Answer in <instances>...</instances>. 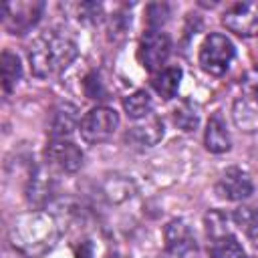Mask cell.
Instances as JSON below:
<instances>
[{
    "label": "cell",
    "instance_id": "7c38bea8",
    "mask_svg": "<svg viewBox=\"0 0 258 258\" xmlns=\"http://www.w3.org/2000/svg\"><path fill=\"white\" fill-rule=\"evenodd\" d=\"M79 111L71 103H60L52 115L50 137L48 139H71L75 129H79Z\"/></svg>",
    "mask_w": 258,
    "mask_h": 258
},
{
    "label": "cell",
    "instance_id": "9c48e42d",
    "mask_svg": "<svg viewBox=\"0 0 258 258\" xmlns=\"http://www.w3.org/2000/svg\"><path fill=\"white\" fill-rule=\"evenodd\" d=\"M46 159L50 165L64 173H75L83 165V149L75 143V139H48Z\"/></svg>",
    "mask_w": 258,
    "mask_h": 258
},
{
    "label": "cell",
    "instance_id": "52a82bcc",
    "mask_svg": "<svg viewBox=\"0 0 258 258\" xmlns=\"http://www.w3.org/2000/svg\"><path fill=\"white\" fill-rule=\"evenodd\" d=\"M42 10V2H6L2 4V24L10 34H26L32 26H36Z\"/></svg>",
    "mask_w": 258,
    "mask_h": 258
},
{
    "label": "cell",
    "instance_id": "8992f818",
    "mask_svg": "<svg viewBox=\"0 0 258 258\" xmlns=\"http://www.w3.org/2000/svg\"><path fill=\"white\" fill-rule=\"evenodd\" d=\"M165 248L159 258H196L198 256V242L187 226L185 220H171L165 230Z\"/></svg>",
    "mask_w": 258,
    "mask_h": 258
},
{
    "label": "cell",
    "instance_id": "8fae6325",
    "mask_svg": "<svg viewBox=\"0 0 258 258\" xmlns=\"http://www.w3.org/2000/svg\"><path fill=\"white\" fill-rule=\"evenodd\" d=\"M163 139V121L151 113L139 121H135L127 133H125V141L135 147V149H145V147H153Z\"/></svg>",
    "mask_w": 258,
    "mask_h": 258
},
{
    "label": "cell",
    "instance_id": "ac0fdd59",
    "mask_svg": "<svg viewBox=\"0 0 258 258\" xmlns=\"http://www.w3.org/2000/svg\"><path fill=\"white\" fill-rule=\"evenodd\" d=\"M234 222L236 226L250 238L258 240V204L256 206H240L234 210Z\"/></svg>",
    "mask_w": 258,
    "mask_h": 258
},
{
    "label": "cell",
    "instance_id": "2e32d148",
    "mask_svg": "<svg viewBox=\"0 0 258 258\" xmlns=\"http://www.w3.org/2000/svg\"><path fill=\"white\" fill-rule=\"evenodd\" d=\"M0 75H2L4 93H12L16 83L22 79V64H20V58L14 52H10V50L2 52V56H0Z\"/></svg>",
    "mask_w": 258,
    "mask_h": 258
},
{
    "label": "cell",
    "instance_id": "ba28073f",
    "mask_svg": "<svg viewBox=\"0 0 258 258\" xmlns=\"http://www.w3.org/2000/svg\"><path fill=\"white\" fill-rule=\"evenodd\" d=\"M222 24L238 36H244V38L256 36L258 34V0L234 4L224 12Z\"/></svg>",
    "mask_w": 258,
    "mask_h": 258
},
{
    "label": "cell",
    "instance_id": "277c9868",
    "mask_svg": "<svg viewBox=\"0 0 258 258\" xmlns=\"http://www.w3.org/2000/svg\"><path fill=\"white\" fill-rule=\"evenodd\" d=\"M234 56L236 48L232 40L220 32L208 34L200 46V67L212 77H222L228 71Z\"/></svg>",
    "mask_w": 258,
    "mask_h": 258
},
{
    "label": "cell",
    "instance_id": "603a6c76",
    "mask_svg": "<svg viewBox=\"0 0 258 258\" xmlns=\"http://www.w3.org/2000/svg\"><path fill=\"white\" fill-rule=\"evenodd\" d=\"M85 93L89 99H105L107 97V89H105V85L97 73H91L85 79Z\"/></svg>",
    "mask_w": 258,
    "mask_h": 258
},
{
    "label": "cell",
    "instance_id": "6da1fadb",
    "mask_svg": "<svg viewBox=\"0 0 258 258\" xmlns=\"http://www.w3.org/2000/svg\"><path fill=\"white\" fill-rule=\"evenodd\" d=\"M58 236L60 230L56 220L42 210L20 214L10 226L12 246L28 258H40L46 252H50L56 246Z\"/></svg>",
    "mask_w": 258,
    "mask_h": 258
},
{
    "label": "cell",
    "instance_id": "4fadbf2b",
    "mask_svg": "<svg viewBox=\"0 0 258 258\" xmlns=\"http://www.w3.org/2000/svg\"><path fill=\"white\" fill-rule=\"evenodd\" d=\"M204 145L210 153H226L232 147L230 131L226 127V121L220 113H214L206 125V135H204Z\"/></svg>",
    "mask_w": 258,
    "mask_h": 258
},
{
    "label": "cell",
    "instance_id": "ffe728a7",
    "mask_svg": "<svg viewBox=\"0 0 258 258\" xmlns=\"http://www.w3.org/2000/svg\"><path fill=\"white\" fill-rule=\"evenodd\" d=\"M173 121L183 131H194L198 127V123H200V115H198L196 107L189 101H183L179 107L173 109Z\"/></svg>",
    "mask_w": 258,
    "mask_h": 258
},
{
    "label": "cell",
    "instance_id": "3957f363",
    "mask_svg": "<svg viewBox=\"0 0 258 258\" xmlns=\"http://www.w3.org/2000/svg\"><path fill=\"white\" fill-rule=\"evenodd\" d=\"M119 123H121V119L115 109L97 105L89 113H85V117L81 119L79 133L85 143L99 145V143L109 141L115 135V131L119 129Z\"/></svg>",
    "mask_w": 258,
    "mask_h": 258
},
{
    "label": "cell",
    "instance_id": "484cf974",
    "mask_svg": "<svg viewBox=\"0 0 258 258\" xmlns=\"http://www.w3.org/2000/svg\"><path fill=\"white\" fill-rule=\"evenodd\" d=\"M109 258H125V256H121V254H111Z\"/></svg>",
    "mask_w": 258,
    "mask_h": 258
},
{
    "label": "cell",
    "instance_id": "30bf717a",
    "mask_svg": "<svg viewBox=\"0 0 258 258\" xmlns=\"http://www.w3.org/2000/svg\"><path fill=\"white\" fill-rule=\"evenodd\" d=\"M252 191H254L252 179L240 167H228L216 183V194L228 202H242V200L250 198Z\"/></svg>",
    "mask_w": 258,
    "mask_h": 258
},
{
    "label": "cell",
    "instance_id": "cb8c5ba5",
    "mask_svg": "<svg viewBox=\"0 0 258 258\" xmlns=\"http://www.w3.org/2000/svg\"><path fill=\"white\" fill-rule=\"evenodd\" d=\"M99 18H101V4H81V8H79V20L97 22Z\"/></svg>",
    "mask_w": 258,
    "mask_h": 258
},
{
    "label": "cell",
    "instance_id": "5b68a950",
    "mask_svg": "<svg viewBox=\"0 0 258 258\" xmlns=\"http://www.w3.org/2000/svg\"><path fill=\"white\" fill-rule=\"evenodd\" d=\"M171 52V38L163 30H147L137 48V58L149 73H159Z\"/></svg>",
    "mask_w": 258,
    "mask_h": 258
},
{
    "label": "cell",
    "instance_id": "7402d4cb",
    "mask_svg": "<svg viewBox=\"0 0 258 258\" xmlns=\"http://www.w3.org/2000/svg\"><path fill=\"white\" fill-rule=\"evenodd\" d=\"M169 16V6L167 4H149L147 6V24L151 30H161V24Z\"/></svg>",
    "mask_w": 258,
    "mask_h": 258
},
{
    "label": "cell",
    "instance_id": "44dd1931",
    "mask_svg": "<svg viewBox=\"0 0 258 258\" xmlns=\"http://www.w3.org/2000/svg\"><path fill=\"white\" fill-rule=\"evenodd\" d=\"M206 230H208V238H216V236H222V234H228V216L218 212V210H212L206 214Z\"/></svg>",
    "mask_w": 258,
    "mask_h": 258
},
{
    "label": "cell",
    "instance_id": "d6986e66",
    "mask_svg": "<svg viewBox=\"0 0 258 258\" xmlns=\"http://www.w3.org/2000/svg\"><path fill=\"white\" fill-rule=\"evenodd\" d=\"M234 121L244 131H254L256 125H258V111L254 109V105H250L248 101L240 99L234 105Z\"/></svg>",
    "mask_w": 258,
    "mask_h": 258
},
{
    "label": "cell",
    "instance_id": "e0dca14e",
    "mask_svg": "<svg viewBox=\"0 0 258 258\" xmlns=\"http://www.w3.org/2000/svg\"><path fill=\"white\" fill-rule=\"evenodd\" d=\"M123 109H125V113L133 121H139V119L151 115L153 101H151V97H149L147 91H135V93H131V95H127L123 99Z\"/></svg>",
    "mask_w": 258,
    "mask_h": 258
},
{
    "label": "cell",
    "instance_id": "7a4b0ae2",
    "mask_svg": "<svg viewBox=\"0 0 258 258\" xmlns=\"http://www.w3.org/2000/svg\"><path fill=\"white\" fill-rule=\"evenodd\" d=\"M79 48L71 34L62 30H46L36 36L28 48V60L32 75L38 79H48L60 75L77 58Z\"/></svg>",
    "mask_w": 258,
    "mask_h": 258
},
{
    "label": "cell",
    "instance_id": "d4e9b609",
    "mask_svg": "<svg viewBox=\"0 0 258 258\" xmlns=\"http://www.w3.org/2000/svg\"><path fill=\"white\" fill-rule=\"evenodd\" d=\"M77 258H93V246L91 242H81V248L75 252Z\"/></svg>",
    "mask_w": 258,
    "mask_h": 258
},
{
    "label": "cell",
    "instance_id": "5bb4252c",
    "mask_svg": "<svg viewBox=\"0 0 258 258\" xmlns=\"http://www.w3.org/2000/svg\"><path fill=\"white\" fill-rule=\"evenodd\" d=\"M181 75H183V73H181L179 67H165V69H161V71L153 77L151 85H153V89L157 91V95H159L161 99L169 101V99H173V97L177 95V91H179Z\"/></svg>",
    "mask_w": 258,
    "mask_h": 258
},
{
    "label": "cell",
    "instance_id": "4316f807",
    "mask_svg": "<svg viewBox=\"0 0 258 258\" xmlns=\"http://www.w3.org/2000/svg\"><path fill=\"white\" fill-rule=\"evenodd\" d=\"M256 101H258V89H256Z\"/></svg>",
    "mask_w": 258,
    "mask_h": 258
},
{
    "label": "cell",
    "instance_id": "9a60e30c",
    "mask_svg": "<svg viewBox=\"0 0 258 258\" xmlns=\"http://www.w3.org/2000/svg\"><path fill=\"white\" fill-rule=\"evenodd\" d=\"M210 256L212 258H246L242 244L232 232L210 238Z\"/></svg>",
    "mask_w": 258,
    "mask_h": 258
}]
</instances>
